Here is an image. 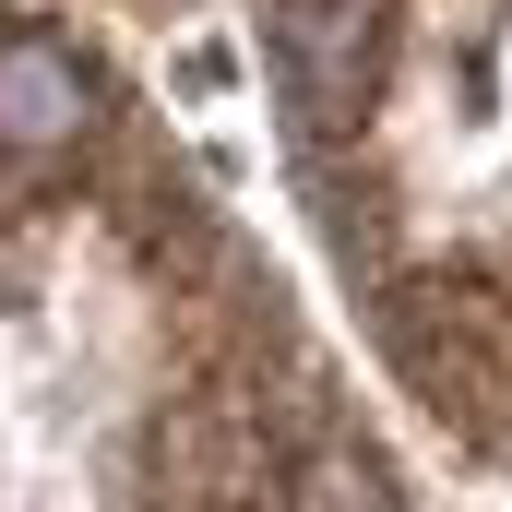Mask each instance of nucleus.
<instances>
[{"label": "nucleus", "mask_w": 512, "mask_h": 512, "mask_svg": "<svg viewBox=\"0 0 512 512\" xmlns=\"http://www.w3.org/2000/svg\"><path fill=\"white\" fill-rule=\"evenodd\" d=\"M274 72L310 131H346L382 72V0H274Z\"/></svg>", "instance_id": "obj_1"}, {"label": "nucleus", "mask_w": 512, "mask_h": 512, "mask_svg": "<svg viewBox=\"0 0 512 512\" xmlns=\"http://www.w3.org/2000/svg\"><path fill=\"white\" fill-rule=\"evenodd\" d=\"M84 120H96V84L72 72V48L12 36V48H0V143H12V155H60Z\"/></svg>", "instance_id": "obj_2"}, {"label": "nucleus", "mask_w": 512, "mask_h": 512, "mask_svg": "<svg viewBox=\"0 0 512 512\" xmlns=\"http://www.w3.org/2000/svg\"><path fill=\"white\" fill-rule=\"evenodd\" d=\"M310 512H393V501H382V477H370V465H346V453H334V465H310Z\"/></svg>", "instance_id": "obj_3"}]
</instances>
